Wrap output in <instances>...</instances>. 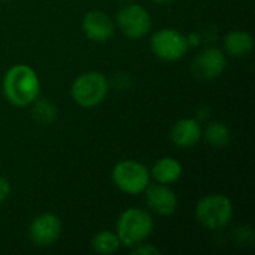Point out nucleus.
I'll list each match as a JSON object with an SVG mask.
<instances>
[{
    "instance_id": "f257e3e1",
    "label": "nucleus",
    "mask_w": 255,
    "mask_h": 255,
    "mask_svg": "<svg viewBox=\"0 0 255 255\" xmlns=\"http://www.w3.org/2000/svg\"><path fill=\"white\" fill-rule=\"evenodd\" d=\"M1 90L10 105L16 108H25L39 99L40 79L36 70L28 64H15L4 73Z\"/></svg>"
},
{
    "instance_id": "f03ea898",
    "label": "nucleus",
    "mask_w": 255,
    "mask_h": 255,
    "mask_svg": "<svg viewBox=\"0 0 255 255\" xmlns=\"http://www.w3.org/2000/svg\"><path fill=\"white\" fill-rule=\"evenodd\" d=\"M154 218L146 209L128 208L118 217L115 233L121 242V247L131 250L133 247L146 242L154 233Z\"/></svg>"
},
{
    "instance_id": "7ed1b4c3",
    "label": "nucleus",
    "mask_w": 255,
    "mask_h": 255,
    "mask_svg": "<svg viewBox=\"0 0 255 255\" xmlns=\"http://www.w3.org/2000/svg\"><path fill=\"white\" fill-rule=\"evenodd\" d=\"M235 208L233 202L220 193L203 196L194 209L197 223L208 230H221L227 227L233 220Z\"/></svg>"
},
{
    "instance_id": "20e7f679",
    "label": "nucleus",
    "mask_w": 255,
    "mask_h": 255,
    "mask_svg": "<svg viewBox=\"0 0 255 255\" xmlns=\"http://www.w3.org/2000/svg\"><path fill=\"white\" fill-rule=\"evenodd\" d=\"M109 91L108 78L100 72H85L76 76L72 84L70 96L81 108H96L106 99Z\"/></svg>"
},
{
    "instance_id": "39448f33",
    "label": "nucleus",
    "mask_w": 255,
    "mask_h": 255,
    "mask_svg": "<svg viewBox=\"0 0 255 255\" xmlns=\"http://www.w3.org/2000/svg\"><path fill=\"white\" fill-rule=\"evenodd\" d=\"M112 181L120 191L137 196L143 194L151 184V175L145 164L136 160H121L112 169Z\"/></svg>"
},
{
    "instance_id": "423d86ee",
    "label": "nucleus",
    "mask_w": 255,
    "mask_h": 255,
    "mask_svg": "<svg viewBox=\"0 0 255 255\" xmlns=\"http://www.w3.org/2000/svg\"><path fill=\"white\" fill-rule=\"evenodd\" d=\"M115 25L126 37L137 40L151 31L152 19L148 9H145L142 4L130 3L120 9L117 13Z\"/></svg>"
},
{
    "instance_id": "0eeeda50",
    "label": "nucleus",
    "mask_w": 255,
    "mask_h": 255,
    "mask_svg": "<svg viewBox=\"0 0 255 255\" xmlns=\"http://www.w3.org/2000/svg\"><path fill=\"white\" fill-rule=\"evenodd\" d=\"M151 51L163 61H178L188 52L187 36L175 28H161L151 36Z\"/></svg>"
},
{
    "instance_id": "6e6552de",
    "label": "nucleus",
    "mask_w": 255,
    "mask_h": 255,
    "mask_svg": "<svg viewBox=\"0 0 255 255\" xmlns=\"http://www.w3.org/2000/svg\"><path fill=\"white\" fill-rule=\"evenodd\" d=\"M61 232V220L55 214L46 212L33 218L28 227V238L36 247L46 248L54 245L60 239Z\"/></svg>"
},
{
    "instance_id": "1a4fd4ad",
    "label": "nucleus",
    "mask_w": 255,
    "mask_h": 255,
    "mask_svg": "<svg viewBox=\"0 0 255 255\" xmlns=\"http://www.w3.org/2000/svg\"><path fill=\"white\" fill-rule=\"evenodd\" d=\"M227 67V57L226 52L220 48L211 46L200 51L194 60L191 70L196 78L203 81H212L223 75Z\"/></svg>"
},
{
    "instance_id": "9d476101",
    "label": "nucleus",
    "mask_w": 255,
    "mask_h": 255,
    "mask_svg": "<svg viewBox=\"0 0 255 255\" xmlns=\"http://www.w3.org/2000/svg\"><path fill=\"white\" fill-rule=\"evenodd\" d=\"M143 194L148 209L160 217H170L178 209V197L169 185L149 184Z\"/></svg>"
},
{
    "instance_id": "9b49d317",
    "label": "nucleus",
    "mask_w": 255,
    "mask_h": 255,
    "mask_svg": "<svg viewBox=\"0 0 255 255\" xmlns=\"http://www.w3.org/2000/svg\"><path fill=\"white\" fill-rule=\"evenodd\" d=\"M82 31L87 39L96 43L108 42L115 33V22L103 10H90L82 18Z\"/></svg>"
},
{
    "instance_id": "f8f14e48",
    "label": "nucleus",
    "mask_w": 255,
    "mask_h": 255,
    "mask_svg": "<svg viewBox=\"0 0 255 255\" xmlns=\"http://www.w3.org/2000/svg\"><path fill=\"white\" fill-rule=\"evenodd\" d=\"M203 130L194 118H182L176 121L170 130V139L178 148H191L200 142Z\"/></svg>"
},
{
    "instance_id": "ddd939ff",
    "label": "nucleus",
    "mask_w": 255,
    "mask_h": 255,
    "mask_svg": "<svg viewBox=\"0 0 255 255\" xmlns=\"http://www.w3.org/2000/svg\"><path fill=\"white\" fill-rule=\"evenodd\" d=\"M182 164L173 158V157H163L155 161L152 169L149 170L151 178H154L155 182L164 184V185H172L178 182L182 176Z\"/></svg>"
},
{
    "instance_id": "4468645a",
    "label": "nucleus",
    "mask_w": 255,
    "mask_h": 255,
    "mask_svg": "<svg viewBox=\"0 0 255 255\" xmlns=\"http://www.w3.org/2000/svg\"><path fill=\"white\" fill-rule=\"evenodd\" d=\"M254 49V39L250 33L235 30L224 37V51L232 57H247Z\"/></svg>"
},
{
    "instance_id": "2eb2a0df",
    "label": "nucleus",
    "mask_w": 255,
    "mask_h": 255,
    "mask_svg": "<svg viewBox=\"0 0 255 255\" xmlns=\"http://www.w3.org/2000/svg\"><path fill=\"white\" fill-rule=\"evenodd\" d=\"M91 247H93L94 253H97V254L112 255L118 253V250L121 248V242H120L115 232L102 230V232H97L93 236Z\"/></svg>"
},
{
    "instance_id": "dca6fc26",
    "label": "nucleus",
    "mask_w": 255,
    "mask_h": 255,
    "mask_svg": "<svg viewBox=\"0 0 255 255\" xmlns=\"http://www.w3.org/2000/svg\"><path fill=\"white\" fill-rule=\"evenodd\" d=\"M205 139L208 143H211L215 148H224L230 143L232 140V131L230 128L220 121H212L206 126L205 133H203Z\"/></svg>"
},
{
    "instance_id": "f3484780",
    "label": "nucleus",
    "mask_w": 255,
    "mask_h": 255,
    "mask_svg": "<svg viewBox=\"0 0 255 255\" xmlns=\"http://www.w3.org/2000/svg\"><path fill=\"white\" fill-rule=\"evenodd\" d=\"M33 105V117L39 124H52L57 118V108L48 99H37Z\"/></svg>"
},
{
    "instance_id": "a211bd4d",
    "label": "nucleus",
    "mask_w": 255,
    "mask_h": 255,
    "mask_svg": "<svg viewBox=\"0 0 255 255\" xmlns=\"http://www.w3.org/2000/svg\"><path fill=\"white\" fill-rule=\"evenodd\" d=\"M131 254L160 255L161 254V251H160V248H157V247H154V245H151V244H145V242H142V244H139V245H136V247H133V248H131Z\"/></svg>"
},
{
    "instance_id": "6ab92c4d",
    "label": "nucleus",
    "mask_w": 255,
    "mask_h": 255,
    "mask_svg": "<svg viewBox=\"0 0 255 255\" xmlns=\"http://www.w3.org/2000/svg\"><path fill=\"white\" fill-rule=\"evenodd\" d=\"M10 196V184L6 178L0 176V205H3Z\"/></svg>"
},
{
    "instance_id": "aec40b11",
    "label": "nucleus",
    "mask_w": 255,
    "mask_h": 255,
    "mask_svg": "<svg viewBox=\"0 0 255 255\" xmlns=\"http://www.w3.org/2000/svg\"><path fill=\"white\" fill-rule=\"evenodd\" d=\"M151 1H154L157 4H169V3H173L175 0H151Z\"/></svg>"
}]
</instances>
